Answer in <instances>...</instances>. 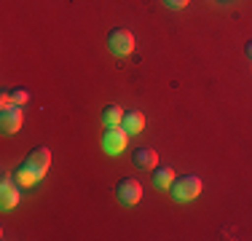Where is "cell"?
I'll list each match as a JSON object with an SVG mask.
<instances>
[{"label": "cell", "instance_id": "obj_10", "mask_svg": "<svg viewBox=\"0 0 252 241\" xmlns=\"http://www.w3.org/2000/svg\"><path fill=\"white\" fill-rule=\"evenodd\" d=\"M175 180H177L175 177V169H172V166H161V169H156V172H153V188L169 190Z\"/></svg>", "mask_w": 252, "mask_h": 241}, {"label": "cell", "instance_id": "obj_7", "mask_svg": "<svg viewBox=\"0 0 252 241\" xmlns=\"http://www.w3.org/2000/svg\"><path fill=\"white\" fill-rule=\"evenodd\" d=\"M22 107L19 105H14V107H8V110H3V116H0V126H3V131L5 134H16V131L22 129Z\"/></svg>", "mask_w": 252, "mask_h": 241}, {"label": "cell", "instance_id": "obj_13", "mask_svg": "<svg viewBox=\"0 0 252 241\" xmlns=\"http://www.w3.org/2000/svg\"><path fill=\"white\" fill-rule=\"evenodd\" d=\"M27 102H30V94L25 91V89H16V91H14V105H27Z\"/></svg>", "mask_w": 252, "mask_h": 241}, {"label": "cell", "instance_id": "obj_5", "mask_svg": "<svg viewBox=\"0 0 252 241\" xmlns=\"http://www.w3.org/2000/svg\"><path fill=\"white\" fill-rule=\"evenodd\" d=\"M19 188L22 185L14 180V174H3V182H0V207L14 209L19 204Z\"/></svg>", "mask_w": 252, "mask_h": 241}, {"label": "cell", "instance_id": "obj_1", "mask_svg": "<svg viewBox=\"0 0 252 241\" xmlns=\"http://www.w3.org/2000/svg\"><path fill=\"white\" fill-rule=\"evenodd\" d=\"M126 145H129V131H126L121 123L107 126L105 134H102V150H105L107 155H118L126 150Z\"/></svg>", "mask_w": 252, "mask_h": 241}, {"label": "cell", "instance_id": "obj_8", "mask_svg": "<svg viewBox=\"0 0 252 241\" xmlns=\"http://www.w3.org/2000/svg\"><path fill=\"white\" fill-rule=\"evenodd\" d=\"M131 161H134L137 169H145V172H151V169L158 166V155H156V150H153V148H145V145L134 150Z\"/></svg>", "mask_w": 252, "mask_h": 241}, {"label": "cell", "instance_id": "obj_4", "mask_svg": "<svg viewBox=\"0 0 252 241\" xmlns=\"http://www.w3.org/2000/svg\"><path fill=\"white\" fill-rule=\"evenodd\" d=\"M116 198L124 204V207H134L137 201L142 198V185L131 177H124L121 182L116 185Z\"/></svg>", "mask_w": 252, "mask_h": 241}, {"label": "cell", "instance_id": "obj_14", "mask_svg": "<svg viewBox=\"0 0 252 241\" xmlns=\"http://www.w3.org/2000/svg\"><path fill=\"white\" fill-rule=\"evenodd\" d=\"M0 107H3V110L14 107V94H0Z\"/></svg>", "mask_w": 252, "mask_h": 241}, {"label": "cell", "instance_id": "obj_16", "mask_svg": "<svg viewBox=\"0 0 252 241\" xmlns=\"http://www.w3.org/2000/svg\"><path fill=\"white\" fill-rule=\"evenodd\" d=\"M247 54H250V57H252V40H250V43H247Z\"/></svg>", "mask_w": 252, "mask_h": 241}, {"label": "cell", "instance_id": "obj_12", "mask_svg": "<svg viewBox=\"0 0 252 241\" xmlns=\"http://www.w3.org/2000/svg\"><path fill=\"white\" fill-rule=\"evenodd\" d=\"M124 120V110L118 105H107L105 113H102V123L105 126H118Z\"/></svg>", "mask_w": 252, "mask_h": 241}, {"label": "cell", "instance_id": "obj_11", "mask_svg": "<svg viewBox=\"0 0 252 241\" xmlns=\"http://www.w3.org/2000/svg\"><path fill=\"white\" fill-rule=\"evenodd\" d=\"M14 180L22 185V188H32V185L38 182V174H35V169H32V166H30L27 161H25L22 166H16V172H14Z\"/></svg>", "mask_w": 252, "mask_h": 241}, {"label": "cell", "instance_id": "obj_2", "mask_svg": "<svg viewBox=\"0 0 252 241\" xmlns=\"http://www.w3.org/2000/svg\"><path fill=\"white\" fill-rule=\"evenodd\" d=\"M172 196L177 198V201H193V198H199L201 193V180L196 177V174H185V177H177L175 182H172Z\"/></svg>", "mask_w": 252, "mask_h": 241}, {"label": "cell", "instance_id": "obj_6", "mask_svg": "<svg viewBox=\"0 0 252 241\" xmlns=\"http://www.w3.org/2000/svg\"><path fill=\"white\" fill-rule=\"evenodd\" d=\"M27 164L35 169L38 180H43L46 172H49V166H51V150L49 148H35L32 153L27 155Z\"/></svg>", "mask_w": 252, "mask_h": 241}, {"label": "cell", "instance_id": "obj_3", "mask_svg": "<svg viewBox=\"0 0 252 241\" xmlns=\"http://www.w3.org/2000/svg\"><path fill=\"white\" fill-rule=\"evenodd\" d=\"M107 46H110V51L116 54V57H129V54L134 51V35L124 27H116L107 35Z\"/></svg>", "mask_w": 252, "mask_h": 241}, {"label": "cell", "instance_id": "obj_15", "mask_svg": "<svg viewBox=\"0 0 252 241\" xmlns=\"http://www.w3.org/2000/svg\"><path fill=\"white\" fill-rule=\"evenodd\" d=\"M166 5H169V8H185V5L190 3V0H164Z\"/></svg>", "mask_w": 252, "mask_h": 241}, {"label": "cell", "instance_id": "obj_9", "mask_svg": "<svg viewBox=\"0 0 252 241\" xmlns=\"http://www.w3.org/2000/svg\"><path fill=\"white\" fill-rule=\"evenodd\" d=\"M121 126H124L126 131H129V134H140V131L145 129V116H142L140 110H126Z\"/></svg>", "mask_w": 252, "mask_h": 241}]
</instances>
